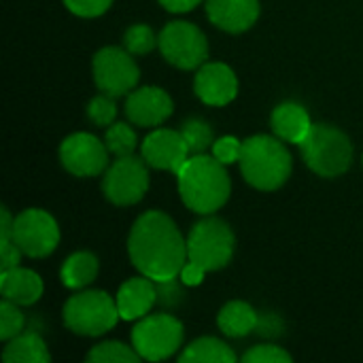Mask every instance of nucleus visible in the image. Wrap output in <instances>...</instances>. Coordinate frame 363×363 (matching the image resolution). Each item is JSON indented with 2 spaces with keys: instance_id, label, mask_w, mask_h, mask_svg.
Masks as SVG:
<instances>
[{
  "instance_id": "obj_32",
  "label": "nucleus",
  "mask_w": 363,
  "mask_h": 363,
  "mask_svg": "<svg viewBox=\"0 0 363 363\" xmlns=\"http://www.w3.org/2000/svg\"><path fill=\"white\" fill-rule=\"evenodd\" d=\"M66 9L79 17H100L113 4V0H64Z\"/></svg>"
},
{
  "instance_id": "obj_23",
  "label": "nucleus",
  "mask_w": 363,
  "mask_h": 363,
  "mask_svg": "<svg viewBox=\"0 0 363 363\" xmlns=\"http://www.w3.org/2000/svg\"><path fill=\"white\" fill-rule=\"evenodd\" d=\"M181 363L200 362V363H234L236 353L217 338H198L179 357Z\"/></svg>"
},
{
  "instance_id": "obj_12",
  "label": "nucleus",
  "mask_w": 363,
  "mask_h": 363,
  "mask_svg": "<svg viewBox=\"0 0 363 363\" xmlns=\"http://www.w3.org/2000/svg\"><path fill=\"white\" fill-rule=\"evenodd\" d=\"M108 147L87 132L70 134L60 145L62 166L74 177H98L108 166Z\"/></svg>"
},
{
  "instance_id": "obj_22",
  "label": "nucleus",
  "mask_w": 363,
  "mask_h": 363,
  "mask_svg": "<svg viewBox=\"0 0 363 363\" xmlns=\"http://www.w3.org/2000/svg\"><path fill=\"white\" fill-rule=\"evenodd\" d=\"M98 270H100V264H98V257L89 251H79V253H72L64 266H62V283L68 287V289H85L87 285H91L98 277Z\"/></svg>"
},
{
  "instance_id": "obj_16",
  "label": "nucleus",
  "mask_w": 363,
  "mask_h": 363,
  "mask_svg": "<svg viewBox=\"0 0 363 363\" xmlns=\"http://www.w3.org/2000/svg\"><path fill=\"white\" fill-rule=\"evenodd\" d=\"M213 26L230 34L249 30L259 17V0H204Z\"/></svg>"
},
{
  "instance_id": "obj_7",
  "label": "nucleus",
  "mask_w": 363,
  "mask_h": 363,
  "mask_svg": "<svg viewBox=\"0 0 363 363\" xmlns=\"http://www.w3.org/2000/svg\"><path fill=\"white\" fill-rule=\"evenodd\" d=\"M183 323L172 315L143 317L132 330V347L147 362H162L174 355L183 345Z\"/></svg>"
},
{
  "instance_id": "obj_37",
  "label": "nucleus",
  "mask_w": 363,
  "mask_h": 363,
  "mask_svg": "<svg viewBox=\"0 0 363 363\" xmlns=\"http://www.w3.org/2000/svg\"><path fill=\"white\" fill-rule=\"evenodd\" d=\"M13 228H15V219L11 217L9 208L0 211V238H13Z\"/></svg>"
},
{
  "instance_id": "obj_19",
  "label": "nucleus",
  "mask_w": 363,
  "mask_h": 363,
  "mask_svg": "<svg viewBox=\"0 0 363 363\" xmlns=\"http://www.w3.org/2000/svg\"><path fill=\"white\" fill-rule=\"evenodd\" d=\"M0 294L17 306H32L43 296V281L28 268H11L0 277Z\"/></svg>"
},
{
  "instance_id": "obj_8",
  "label": "nucleus",
  "mask_w": 363,
  "mask_h": 363,
  "mask_svg": "<svg viewBox=\"0 0 363 363\" xmlns=\"http://www.w3.org/2000/svg\"><path fill=\"white\" fill-rule=\"evenodd\" d=\"M160 51L168 64L181 70H194L206 64L208 40L204 32L189 21H170L160 32Z\"/></svg>"
},
{
  "instance_id": "obj_18",
  "label": "nucleus",
  "mask_w": 363,
  "mask_h": 363,
  "mask_svg": "<svg viewBox=\"0 0 363 363\" xmlns=\"http://www.w3.org/2000/svg\"><path fill=\"white\" fill-rule=\"evenodd\" d=\"M272 123V132L283 140V143H291V145H302L306 140V136L313 130V121L308 111L298 104V102H283L272 111L270 117Z\"/></svg>"
},
{
  "instance_id": "obj_34",
  "label": "nucleus",
  "mask_w": 363,
  "mask_h": 363,
  "mask_svg": "<svg viewBox=\"0 0 363 363\" xmlns=\"http://www.w3.org/2000/svg\"><path fill=\"white\" fill-rule=\"evenodd\" d=\"M204 274H206V270L202 268V266H198V264H194V262H189L187 259V264L183 266V270H181V283L183 285H187V287H198L202 281H204Z\"/></svg>"
},
{
  "instance_id": "obj_36",
  "label": "nucleus",
  "mask_w": 363,
  "mask_h": 363,
  "mask_svg": "<svg viewBox=\"0 0 363 363\" xmlns=\"http://www.w3.org/2000/svg\"><path fill=\"white\" fill-rule=\"evenodd\" d=\"M257 330H259V334H264V336H279L281 330H283V325H281V321H279L274 315H266L264 319H259Z\"/></svg>"
},
{
  "instance_id": "obj_3",
  "label": "nucleus",
  "mask_w": 363,
  "mask_h": 363,
  "mask_svg": "<svg viewBox=\"0 0 363 363\" xmlns=\"http://www.w3.org/2000/svg\"><path fill=\"white\" fill-rule=\"evenodd\" d=\"M240 170L245 181L262 191H274L285 185L291 174L294 162L279 136L257 134L242 140Z\"/></svg>"
},
{
  "instance_id": "obj_4",
  "label": "nucleus",
  "mask_w": 363,
  "mask_h": 363,
  "mask_svg": "<svg viewBox=\"0 0 363 363\" xmlns=\"http://www.w3.org/2000/svg\"><path fill=\"white\" fill-rule=\"evenodd\" d=\"M300 149L306 166L325 179L345 174L353 162V145L349 136L328 123H315Z\"/></svg>"
},
{
  "instance_id": "obj_26",
  "label": "nucleus",
  "mask_w": 363,
  "mask_h": 363,
  "mask_svg": "<svg viewBox=\"0 0 363 363\" xmlns=\"http://www.w3.org/2000/svg\"><path fill=\"white\" fill-rule=\"evenodd\" d=\"M104 143L108 147V151L115 157H125V155H134L136 151V132L132 130V125L128 123H111L106 128L104 134Z\"/></svg>"
},
{
  "instance_id": "obj_13",
  "label": "nucleus",
  "mask_w": 363,
  "mask_h": 363,
  "mask_svg": "<svg viewBox=\"0 0 363 363\" xmlns=\"http://www.w3.org/2000/svg\"><path fill=\"white\" fill-rule=\"evenodd\" d=\"M143 160L157 170H168V172H179L183 168V164L189 160V149L183 140L181 130H168V128H160L153 130L143 147H140Z\"/></svg>"
},
{
  "instance_id": "obj_10",
  "label": "nucleus",
  "mask_w": 363,
  "mask_h": 363,
  "mask_svg": "<svg viewBox=\"0 0 363 363\" xmlns=\"http://www.w3.org/2000/svg\"><path fill=\"white\" fill-rule=\"evenodd\" d=\"M13 240L28 257H47L60 245V228L43 208H26L15 217Z\"/></svg>"
},
{
  "instance_id": "obj_20",
  "label": "nucleus",
  "mask_w": 363,
  "mask_h": 363,
  "mask_svg": "<svg viewBox=\"0 0 363 363\" xmlns=\"http://www.w3.org/2000/svg\"><path fill=\"white\" fill-rule=\"evenodd\" d=\"M257 323H259V315L255 313V308L247 302H240V300L228 302L217 315L219 330L230 338L249 336L251 332L257 330Z\"/></svg>"
},
{
  "instance_id": "obj_17",
  "label": "nucleus",
  "mask_w": 363,
  "mask_h": 363,
  "mask_svg": "<svg viewBox=\"0 0 363 363\" xmlns=\"http://www.w3.org/2000/svg\"><path fill=\"white\" fill-rule=\"evenodd\" d=\"M117 308H119V317L123 321H136L147 317V313L153 308V304L157 302V289H155V281H151L149 277H134L128 279L119 291H117Z\"/></svg>"
},
{
  "instance_id": "obj_31",
  "label": "nucleus",
  "mask_w": 363,
  "mask_h": 363,
  "mask_svg": "<svg viewBox=\"0 0 363 363\" xmlns=\"http://www.w3.org/2000/svg\"><path fill=\"white\" fill-rule=\"evenodd\" d=\"M240 153H242V143L234 136H221L215 140L213 145V155L221 162V164H234L240 160Z\"/></svg>"
},
{
  "instance_id": "obj_27",
  "label": "nucleus",
  "mask_w": 363,
  "mask_h": 363,
  "mask_svg": "<svg viewBox=\"0 0 363 363\" xmlns=\"http://www.w3.org/2000/svg\"><path fill=\"white\" fill-rule=\"evenodd\" d=\"M123 45L132 55H147L151 53L157 45H160V36H155V32L145 26V23H134L125 30L123 34Z\"/></svg>"
},
{
  "instance_id": "obj_11",
  "label": "nucleus",
  "mask_w": 363,
  "mask_h": 363,
  "mask_svg": "<svg viewBox=\"0 0 363 363\" xmlns=\"http://www.w3.org/2000/svg\"><path fill=\"white\" fill-rule=\"evenodd\" d=\"M140 79V70L128 49L104 47L94 55V81L100 91L111 96L130 94Z\"/></svg>"
},
{
  "instance_id": "obj_5",
  "label": "nucleus",
  "mask_w": 363,
  "mask_h": 363,
  "mask_svg": "<svg viewBox=\"0 0 363 363\" xmlns=\"http://www.w3.org/2000/svg\"><path fill=\"white\" fill-rule=\"evenodd\" d=\"M64 325L79 336H102L117 325L119 308L104 291H79L70 296L62 311Z\"/></svg>"
},
{
  "instance_id": "obj_24",
  "label": "nucleus",
  "mask_w": 363,
  "mask_h": 363,
  "mask_svg": "<svg viewBox=\"0 0 363 363\" xmlns=\"http://www.w3.org/2000/svg\"><path fill=\"white\" fill-rule=\"evenodd\" d=\"M87 362L91 363H136L140 362V355L136 353L134 347H128L117 340H106L87 353Z\"/></svg>"
},
{
  "instance_id": "obj_15",
  "label": "nucleus",
  "mask_w": 363,
  "mask_h": 363,
  "mask_svg": "<svg viewBox=\"0 0 363 363\" xmlns=\"http://www.w3.org/2000/svg\"><path fill=\"white\" fill-rule=\"evenodd\" d=\"M196 96L211 106H225L238 94V79L228 64L211 62L202 64L194 79Z\"/></svg>"
},
{
  "instance_id": "obj_30",
  "label": "nucleus",
  "mask_w": 363,
  "mask_h": 363,
  "mask_svg": "<svg viewBox=\"0 0 363 363\" xmlns=\"http://www.w3.org/2000/svg\"><path fill=\"white\" fill-rule=\"evenodd\" d=\"M245 363H291V355L274 345H259L242 355Z\"/></svg>"
},
{
  "instance_id": "obj_14",
  "label": "nucleus",
  "mask_w": 363,
  "mask_h": 363,
  "mask_svg": "<svg viewBox=\"0 0 363 363\" xmlns=\"http://www.w3.org/2000/svg\"><path fill=\"white\" fill-rule=\"evenodd\" d=\"M174 111L172 98L162 87H138L128 94L125 100V115L134 125L153 128L162 125Z\"/></svg>"
},
{
  "instance_id": "obj_1",
  "label": "nucleus",
  "mask_w": 363,
  "mask_h": 363,
  "mask_svg": "<svg viewBox=\"0 0 363 363\" xmlns=\"http://www.w3.org/2000/svg\"><path fill=\"white\" fill-rule=\"evenodd\" d=\"M134 268L151 281H174L187 264V240L162 211L143 213L128 238Z\"/></svg>"
},
{
  "instance_id": "obj_2",
  "label": "nucleus",
  "mask_w": 363,
  "mask_h": 363,
  "mask_svg": "<svg viewBox=\"0 0 363 363\" xmlns=\"http://www.w3.org/2000/svg\"><path fill=\"white\" fill-rule=\"evenodd\" d=\"M177 183L183 204L198 215H213L219 211L232 191L225 164L206 153L189 155V160L177 172Z\"/></svg>"
},
{
  "instance_id": "obj_25",
  "label": "nucleus",
  "mask_w": 363,
  "mask_h": 363,
  "mask_svg": "<svg viewBox=\"0 0 363 363\" xmlns=\"http://www.w3.org/2000/svg\"><path fill=\"white\" fill-rule=\"evenodd\" d=\"M181 134H183V140L189 149V155L206 153V149H213V145H215V134H213L211 125L202 119L185 121L181 128Z\"/></svg>"
},
{
  "instance_id": "obj_21",
  "label": "nucleus",
  "mask_w": 363,
  "mask_h": 363,
  "mask_svg": "<svg viewBox=\"0 0 363 363\" xmlns=\"http://www.w3.org/2000/svg\"><path fill=\"white\" fill-rule=\"evenodd\" d=\"M4 363H47L51 362V355L47 351V345L38 334H19L11 338L2 351Z\"/></svg>"
},
{
  "instance_id": "obj_9",
  "label": "nucleus",
  "mask_w": 363,
  "mask_h": 363,
  "mask_svg": "<svg viewBox=\"0 0 363 363\" xmlns=\"http://www.w3.org/2000/svg\"><path fill=\"white\" fill-rule=\"evenodd\" d=\"M147 162L134 155L117 157L102 179V191L108 202L117 206H132L140 202L149 189Z\"/></svg>"
},
{
  "instance_id": "obj_29",
  "label": "nucleus",
  "mask_w": 363,
  "mask_h": 363,
  "mask_svg": "<svg viewBox=\"0 0 363 363\" xmlns=\"http://www.w3.org/2000/svg\"><path fill=\"white\" fill-rule=\"evenodd\" d=\"M26 319L19 313L17 304H13L11 300H2L0 304V338L4 342H9L11 338L19 336L23 332Z\"/></svg>"
},
{
  "instance_id": "obj_35",
  "label": "nucleus",
  "mask_w": 363,
  "mask_h": 363,
  "mask_svg": "<svg viewBox=\"0 0 363 363\" xmlns=\"http://www.w3.org/2000/svg\"><path fill=\"white\" fill-rule=\"evenodd\" d=\"M202 0H160V4L170 11V13H187L194 11L196 6H200Z\"/></svg>"
},
{
  "instance_id": "obj_33",
  "label": "nucleus",
  "mask_w": 363,
  "mask_h": 363,
  "mask_svg": "<svg viewBox=\"0 0 363 363\" xmlns=\"http://www.w3.org/2000/svg\"><path fill=\"white\" fill-rule=\"evenodd\" d=\"M21 259V249L17 247V242L13 238H0V268L11 270L17 268Z\"/></svg>"
},
{
  "instance_id": "obj_6",
  "label": "nucleus",
  "mask_w": 363,
  "mask_h": 363,
  "mask_svg": "<svg viewBox=\"0 0 363 363\" xmlns=\"http://www.w3.org/2000/svg\"><path fill=\"white\" fill-rule=\"evenodd\" d=\"M236 238L232 228L217 217L198 221L187 236V259L206 272L225 268L234 257Z\"/></svg>"
},
{
  "instance_id": "obj_28",
  "label": "nucleus",
  "mask_w": 363,
  "mask_h": 363,
  "mask_svg": "<svg viewBox=\"0 0 363 363\" xmlns=\"http://www.w3.org/2000/svg\"><path fill=\"white\" fill-rule=\"evenodd\" d=\"M87 117L100 125V128H108L111 123H115V117H117V104H115V96L111 94H100L96 98L89 100L87 104Z\"/></svg>"
}]
</instances>
